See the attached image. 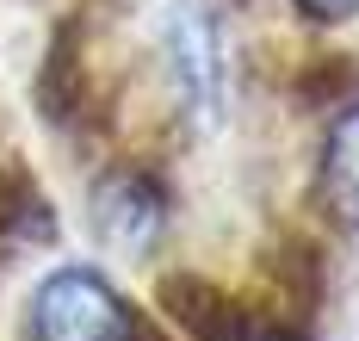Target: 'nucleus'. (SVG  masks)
Instances as JSON below:
<instances>
[{
  "instance_id": "obj_1",
  "label": "nucleus",
  "mask_w": 359,
  "mask_h": 341,
  "mask_svg": "<svg viewBox=\"0 0 359 341\" xmlns=\"http://www.w3.org/2000/svg\"><path fill=\"white\" fill-rule=\"evenodd\" d=\"M32 341H143L130 304L93 267H56L32 298Z\"/></svg>"
},
{
  "instance_id": "obj_4",
  "label": "nucleus",
  "mask_w": 359,
  "mask_h": 341,
  "mask_svg": "<svg viewBox=\"0 0 359 341\" xmlns=\"http://www.w3.org/2000/svg\"><path fill=\"white\" fill-rule=\"evenodd\" d=\"M323 199L347 229H359V106H341L323 137Z\"/></svg>"
},
{
  "instance_id": "obj_2",
  "label": "nucleus",
  "mask_w": 359,
  "mask_h": 341,
  "mask_svg": "<svg viewBox=\"0 0 359 341\" xmlns=\"http://www.w3.org/2000/svg\"><path fill=\"white\" fill-rule=\"evenodd\" d=\"M161 62L180 106L198 124H211L223 112V44H217V19L198 0H174L161 13Z\"/></svg>"
},
{
  "instance_id": "obj_5",
  "label": "nucleus",
  "mask_w": 359,
  "mask_h": 341,
  "mask_svg": "<svg viewBox=\"0 0 359 341\" xmlns=\"http://www.w3.org/2000/svg\"><path fill=\"white\" fill-rule=\"evenodd\" d=\"M304 13H316V19H359V0H304Z\"/></svg>"
},
{
  "instance_id": "obj_3",
  "label": "nucleus",
  "mask_w": 359,
  "mask_h": 341,
  "mask_svg": "<svg viewBox=\"0 0 359 341\" xmlns=\"http://www.w3.org/2000/svg\"><path fill=\"white\" fill-rule=\"evenodd\" d=\"M93 229H100V242H106L111 255L143 261L149 248L161 242V229H168V205H161L155 180H143V174H111L106 187L93 192Z\"/></svg>"
}]
</instances>
